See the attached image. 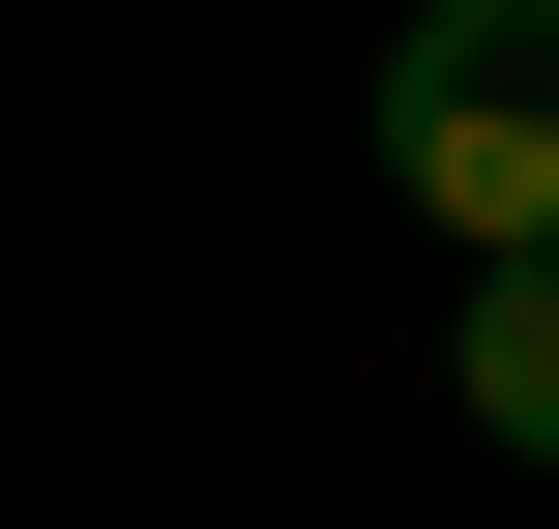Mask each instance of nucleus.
I'll use <instances>...</instances> for the list:
<instances>
[{
    "instance_id": "1",
    "label": "nucleus",
    "mask_w": 559,
    "mask_h": 529,
    "mask_svg": "<svg viewBox=\"0 0 559 529\" xmlns=\"http://www.w3.org/2000/svg\"><path fill=\"white\" fill-rule=\"evenodd\" d=\"M383 177H413V236L559 265V0H413L383 29Z\"/></svg>"
},
{
    "instance_id": "2",
    "label": "nucleus",
    "mask_w": 559,
    "mask_h": 529,
    "mask_svg": "<svg viewBox=\"0 0 559 529\" xmlns=\"http://www.w3.org/2000/svg\"><path fill=\"white\" fill-rule=\"evenodd\" d=\"M472 442L559 471V265H472Z\"/></svg>"
}]
</instances>
